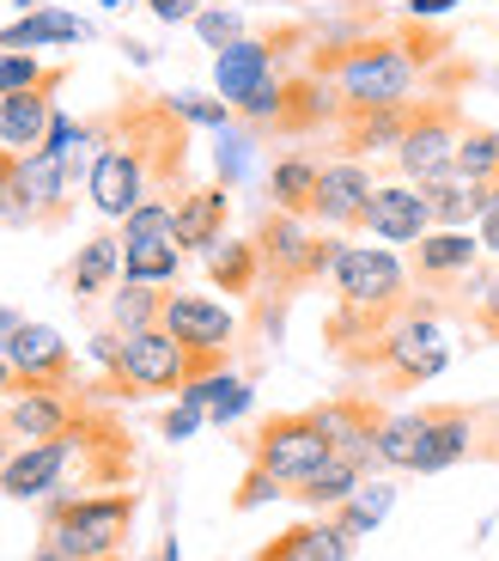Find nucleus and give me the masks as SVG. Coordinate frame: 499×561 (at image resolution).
I'll list each match as a JSON object with an SVG mask.
<instances>
[{"label": "nucleus", "instance_id": "55", "mask_svg": "<svg viewBox=\"0 0 499 561\" xmlns=\"http://www.w3.org/2000/svg\"><path fill=\"white\" fill-rule=\"evenodd\" d=\"M97 7H111V13H116V7H123V0H97Z\"/></svg>", "mask_w": 499, "mask_h": 561}, {"label": "nucleus", "instance_id": "33", "mask_svg": "<svg viewBox=\"0 0 499 561\" xmlns=\"http://www.w3.org/2000/svg\"><path fill=\"white\" fill-rule=\"evenodd\" d=\"M116 239H123V251H135V244H177V202L147 196L128 220H116Z\"/></svg>", "mask_w": 499, "mask_h": 561}, {"label": "nucleus", "instance_id": "27", "mask_svg": "<svg viewBox=\"0 0 499 561\" xmlns=\"http://www.w3.org/2000/svg\"><path fill=\"white\" fill-rule=\"evenodd\" d=\"M403 128H408V111H347L341 116V153L347 159H372V153L396 159Z\"/></svg>", "mask_w": 499, "mask_h": 561}, {"label": "nucleus", "instance_id": "52", "mask_svg": "<svg viewBox=\"0 0 499 561\" xmlns=\"http://www.w3.org/2000/svg\"><path fill=\"white\" fill-rule=\"evenodd\" d=\"M147 561H177V543H165L159 556H147Z\"/></svg>", "mask_w": 499, "mask_h": 561}, {"label": "nucleus", "instance_id": "10", "mask_svg": "<svg viewBox=\"0 0 499 561\" xmlns=\"http://www.w3.org/2000/svg\"><path fill=\"white\" fill-rule=\"evenodd\" d=\"M80 446H85L80 434L43 439V446H13V458L0 463V494H7V501H43V494L68 489Z\"/></svg>", "mask_w": 499, "mask_h": 561}, {"label": "nucleus", "instance_id": "23", "mask_svg": "<svg viewBox=\"0 0 499 561\" xmlns=\"http://www.w3.org/2000/svg\"><path fill=\"white\" fill-rule=\"evenodd\" d=\"M49 123H56V85L7 92V99H0V147H7V153H37Z\"/></svg>", "mask_w": 499, "mask_h": 561}, {"label": "nucleus", "instance_id": "21", "mask_svg": "<svg viewBox=\"0 0 499 561\" xmlns=\"http://www.w3.org/2000/svg\"><path fill=\"white\" fill-rule=\"evenodd\" d=\"M311 415L323 421V434H329V446L341 451V458L365 463V470L378 463V421H384V415H378L372 403L341 397V403H323V409H311Z\"/></svg>", "mask_w": 499, "mask_h": 561}, {"label": "nucleus", "instance_id": "6", "mask_svg": "<svg viewBox=\"0 0 499 561\" xmlns=\"http://www.w3.org/2000/svg\"><path fill=\"white\" fill-rule=\"evenodd\" d=\"M68 183H73V165L56 153H19L7 183H0V220L13 226H56L61 214L73 208L68 202Z\"/></svg>", "mask_w": 499, "mask_h": 561}, {"label": "nucleus", "instance_id": "7", "mask_svg": "<svg viewBox=\"0 0 499 561\" xmlns=\"http://www.w3.org/2000/svg\"><path fill=\"white\" fill-rule=\"evenodd\" d=\"M372 366H384L390 385L408 391V385H427L451 366V342H444V330H439L432 311H408L403 306L384 323V336H378V348H372Z\"/></svg>", "mask_w": 499, "mask_h": 561}, {"label": "nucleus", "instance_id": "45", "mask_svg": "<svg viewBox=\"0 0 499 561\" xmlns=\"http://www.w3.org/2000/svg\"><path fill=\"white\" fill-rule=\"evenodd\" d=\"M195 427H208V415H201V409H189V403H183V397H177V409H171V415L159 421V434H165L171 446H177V439H189Z\"/></svg>", "mask_w": 499, "mask_h": 561}, {"label": "nucleus", "instance_id": "56", "mask_svg": "<svg viewBox=\"0 0 499 561\" xmlns=\"http://www.w3.org/2000/svg\"><path fill=\"white\" fill-rule=\"evenodd\" d=\"M0 421H7V409H0Z\"/></svg>", "mask_w": 499, "mask_h": 561}, {"label": "nucleus", "instance_id": "32", "mask_svg": "<svg viewBox=\"0 0 499 561\" xmlns=\"http://www.w3.org/2000/svg\"><path fill=\"white\" fill-rule=\"evenodd\" d=\"M390 506H396V482H384V477H365L360 489H353L341 506H335V525H341L347 537H372L378 525L390 519Z\"/></svg>", "mask_w": 499, "mask_h": 561}, {"label": "nucleus", "instance_id": "1", "mask_svg": "<svg viewBox=\"0 0 499 561\" xmlns=\"http://www.w3.org/2000/svg\"><path fill=\"white\" fill-rule=\"evenodd\" d=\"M183 116L159 104H123L116 128L92 123V165H85V196L104 220H128L147 196H171L183 183Z\"/></svg>", "mask_w": 499, "mask_h": 561}, {"label": "nucleus", "instance_id": "24", "mask_svg": "<svg viewBox=\"0 0 499 561\" xmlns=\"http://www.w3.org/2000/svg\"><path fill=\"white\" fill-rule=\"evenodd\" d=\"M317 178H323V159H317V153H305V147L280 153L275 165H268V208L311 220V202H317Z\"/></svg>", "mask_w": 499, "mask_h": 561}, {"label": "nucleus", "instance_id": "54", "mask_svg": "<svg viewBox=\"0 0 499 561\" xmlns=\"http://www.w3.org/2000/svg\"><path fill=\"white\" fill-rule=\"evenodd\" d=\"M487 451H494V458H499V427H494V446H487Z\"/></svg>", "mask_w": 499, "mask_h": 561}, {"label": "nucleus", "instance_id": "3", "mask_svg": "<svg viewBox=\"0 0 499 561\" xmlns=\"http://www.w3.org/2000/svg\"><path fill=\"white\" fill-rule=\"evenodd\" d=\"M128 525H135V494H49V537L73 561H116Z\"/></svg>", "mask_w": 499, "mask_h": 561}, {"label": "nucleus", "instance_id": "9", "mask_svg": "<svg viewBox=\"0 0 499 561\" xmlns=\"http://www.w3.org/2000/svg\"><path fill=\"white\" fill-rule=\"evenodd\" d=\"M341 306H360V311H403V287H408V268L396 251L384 244H341L329 268Z\"/></svg>", "mask_w": 499, "mask_h": 561}, {"label": "nucleus", "instance_id": "37", "mask_svg": "<svg viewBox=\"0 0 499 561\" xmlns=\"http://www.w3.org/2000/svg\"><path fill=\"white\" fill-rule=\"evenodd\" d=\"M183 275V251L177 244H135L123 251V280H140V287H171Z\"/></svg>", "mask_w": 499, "mask_h": 561}, {"label": "nucleus", "instance_id": "30", "mask_svg": "<svg viewBox=\"0 0 499 561\" xmlns=\"http://www.w3.org/2000/svg\"><path fill=\"white\" fill-rule=\"evenodd\" d=\"M365 482V463H353V458H341V451H329V463L323 470H311L299 489H292V501H305V506H317V513H335V506L347 501V494Z\"/></svg>", "mask_w": 499, "mask_h": 561}, {"label": "nucleus", "instance_id": "42", "mask_svg": "<svg viewBox=\"0 0 499 561\" xmlns=\"http://www.w3.org/2000/svg\"><path fill=\"white\" fill-rule=\"evenodd\" d=\"M475 232H481V251L499 256V178L475 183Z\"/></svg>", "mask_w": 499, "mask_h": 561}, {"label": "nucleus", "instance_id": "35", "mask_svg": "<svg viewBox=\"0 0 499 561\" xmlns=\"http://www.w3.org/2000/svg\"><path fill=\"white\" fill-rule=\"evenodd\" d=\"M420 434H427V409L420 415H384L378 421V463L384 470H415Z\"/></svg>", "mask_w": 499, "mask_h": 561}, {"label": "nucleus", "instance_id": "20", "mask_svg": "<svg viewBox=\"0 0 499 561\" xmlns=\"http://www.w3.org/2000/svg\"><path fill=\"white\" fill-rule=\"evenodd\" d=\"M225 214H232V196L225 183H201V190H177V251H201L208 256L213 244L225 239Z\"/></svg>", "mask_w": 499, "mask_h": 561}, {"label": "nucleus", "instance_id": "8", "mask_svg": "<svg viewBox=\"0 0 499 561\" xmlns=\"http://www.w3.org/2000/svg\"><path fill=\"white\" fill-rule=\"evenodd\" d=\"M329 451L335 446H329V434H323L317 415H275V421L256 427V439H250V463L268 470L275 482H287V494L299 489L311 470H323Z\"/></svg>", "mask_w": 499, "mask_h": 561}, {"label": "nucleus", "instance_id": "22", "mask_svg": "<svg viewBox=\"0 0 499 561\" xmlns=\"http://www.w3.org/2000/svg\"><path fill=\"white\" fill-rule=\"evenodd\" d=\"M475 451V415L469 409H427V434H420L415 477H439L451 463H463Z\"/></svg>", "mask_w": 499, "mask_h": 561}, {"label": "nucleus", "instance_id": "19", "mask_svg": "<svg viewBox=\"0 0 499 561\" xmlns=\"http://www.w3.org/2000/svg\"><path fill=\"white\" fill-rule=\"evenodd\" d=\"M347 116L341 92H335L323 73H292L287 92H280V116H275V135H311V128Z\"/></svg>", "mask_w": 499, "mask_h": 561}, {"label": "nucleus", "instance_id": "36", "mask_svg": "<svg viewBox=\"0 0 499 561\" xmlns=\"http://www.w3.org/2000/svg\"><path fill=\"white\" fill-rule=\"evenodd\" d=\"M457 178H463V183H494V178H499V128L463 123V140H457Z\"/></svg>", "mask_w": 499, "mask_h": 561}, {"label": "nucleus", "instance_id": "46", "mask_svg": "<svg viewBox=\"0 0 499 561\" xmlns=\"http://www.w3.org/2000/svg\"><path fill=\"white\" fill-rule=\"evenodd\" d=\"M147 13H153L159 25H195L201 0H147Z\"/></svg>", "mask_w": 499, "mask_h": 561}, {"label": "nucleus", "instance_id": "25", "mask_svg": "<svg viewBox=\"0 0 499 561\" xmlns=\"http://www.w3.org/2000/svg\"><path fill=\"white\" fill-rule=\"evenodd\" d=\"M183 403L189 409H201V415L213 421V427H225V421H237V415H250V403H256V391H250L244 379H237V373H195L189 385H183Z\"/></svg>", "mask_w": 499, "mask_h": 561}, {"label": "nucleus", "instance_id": "38", "mask_svg": "<svg viewBox=\"0 0 499 561\" xmlns=\"http://www.w3.org/2000/svg\"><path fill=\"white\" fill-rule=\"evenodd\" d=\"M37 85H68V68H43L31 49H0V99L7 92H37Z\"/></svg>", "mask_w": 499, "mask_h": 561}, {"label": "nucleus", "instance_id": "49", "mask_svg": "<svg viewBox=\"0 0 499 561\" xmlns=\"http://www.w3.org/2000/svg\"><path fill=\"white\" fill-rule=\"evenodd\" d=\"M19 323H25V318H19V311H0V348H7V336H13Z\"/></svg>", "mask_w": 499, "mask_h": 561}, {"label": "nucleus", "instance_id": "17", "mask_svg": "<svg viewBox=\"0 0 499 561\" xmlns=\"http://www.w3.org/2000/svg\"><path fill=\"white\" fill-rule=\"evenodd\" d=\"M292 31H280V37H237V43H225L220 56H213V85H220V99L232 104H244L256 85H268L275 80V61H280V43H287Z\"/></svg>", "mask_w": 499, "mask_h": 561}, {"label": "nucleus", "instance_id": "2", "mask_svg": "<svg viewBox=\"0 0 499 561\" xmlns=\"http://www.w3.org/2000/svg\"><path fill=\"white\" fill-rule=\"evenodd\" d=\"M311 73L341 92L347 111H408L427 80L415 56H408L403 31L390 37H353V43H335V49H311Z\"/></svg>", "mask_w": 499, "mask_h": 561}, {"label": "nucleus", "instance_id": "39", "mask_svg": "<svg viewBox=\"0 0 499 561\" xmlns=\"http://www.w3.org/2000/svg\"><path fill=\"white\" fill-rule=\"evenodd\" d=\"M420 190H427L432 226H469V220H475V183L439 178V183H420Z\"/></svg>", "mask_w": 499, "mask_h": 561}, {"label": "nucleus", "instance_id": "48", "mask_svg": "<svg viewBox=\"0 0 499 561\" xmlns=\"http://www.w3.org/2000/svg\"><path fill=\"white\" fill-rule=\"evenodd\" d=\"M37 561H73V556H68V549H61L49 531H43V543H37Z\"/></svg>", "mask_w": 499, "mask_h": 561}, {"label": "nucleus", "instance_id": "4", "mask_svg": "<svg viewBox=\"0 0 499 561\" xmlns=\"http://www.w3.org/2000/svg\"><path fill=\"white\" fill-rule=\"evenodd\" d=\"M220 366H225V354H189L165 323H153V330L123 336V354H116L111 379L128 397H159V391H183L195 373H220Z\"/></svg>", "mask_w": 499, "mask_h": 561}, {"label": "nucleus", "instance_id": "41", "mask_svg": "<svg viewBox=\"0 0 499 561\" xmlns=\"http://www.w3.org/2000/svg\"><path fill=\"white\" fill-rule=\"evenodd\" d=\"M195 37L208 43L213 56H220L225 43H237V37H244V19H237V13H225V7H201V13H195Z\"/></svg>", "mask_w": 499, "mask_h": 561}, {"label": "nucleus", "instance_id": "14", "mask_svg": "<svg viewBox=\"0 0 499 561\" xmlns=\"http://www.w3.org/2000/svg\"><path fill=\"white\" fill-rule=\"evenodd\" d=\"M159 323H165L189 354H225L232 336H237V318L220 306V299H208V294H165Z\"/></svg>", "mask_w": 499, "mask_h": 561}, {"label": "nucleus", "instance_id": "13", "mask_svg": "<svg viewBox=\"0 0 499 561\" xmlns=\"http://www.w3.org/2000/svg\"><path fill=\"white\" fill-rule=\"evenodd\" d=\"M256 251H263V268L280 287L317 280V232H311V220H299V214L268 208L263 226H256Z\"/></svg>", "mask_w": 499, "mask_h": 561}, {"label": "nucleus", "instance_id": "40", "mask_svg": "<svg viewBox=\"0 0 499 561\" xmlns=\"http://www.w3.org/2000/svg\"><path fill=\"white\" fill-rule=\"evenodd\" d=\"M165 104H171V111H177L189 128H225V123L237 116L225 99H201V92H171Z\"/></svg>", "mask_w": 499, "mask_h": 561}, {"label": "nucleus", "instance_id": "53", "mask_svg": "<svg viewBox=\"0 0 499 561\" xmlns=\"http://www.w3.org/2000/svg\"><path fill=\"white\" fill-rule=\"evenodd\" d=\"M263 561H292V556H280V549H263Z\"/></svg>", "mask_w": 499, "mask_h": 561}, {"label": "nucleus", "instance_id": "44", "mask_svg": "<svg viewBox=\"0 0 499 561\" xmlns=\"http://www.w3.org/2000/svg\"><path fill=\"white\" fill-rule=\"evenodd\" d=\"M475 330L487 342H499V268L481 280V294H475Z\"/></svg>", "mask_w": 499, "mask_h": 561}, {"label": "nucleus", "instance_id": "12", "mask_svg": "<svg viewBox=\"0 0 499 561\" xmlns=\"http://www.w3.org/2000/svg\"><path fill=\"white\" fill-rule=\"evenodd\" d=\"M0 427L13 446H43V439H61L80 427V403L68 397V385H19Z\"/></svg>", "mask_w": 499, "mask_h": 561}, {"label": "nucleus", "instance_id": "16", "mask_svg": "<svg viewBox=\"0 0 499 561\" xmlns=\"http://www.w3.org/2000/svg\"><path fill=\"white\" fill-rule=\"evenodd\" d=\"M365 232L384 244H420L432 232V208L420 183H378L372 202H365Z\"/></svg>", "mask_w": 499, "mask_h": 561}, {"label": "nucleus", "instance_id": "28", "mask_svg": "<svg viewBox=\"0 0 499 561\" xmlns=\"http://www.w3.org/2000/svg\"><path fill=\"white\" fill-rule=\"evenodd\" d=\"M85 19L61 13V7H37V13L13 19V25L0 31V49H43V43H85Z\"/></svg>", "mask_w": 499, "mask_h": 561}, {"label": "nucleus", "instance_id": "15", "mask_svg": "<svg viewBox=\"0 0 499 561\" xmlns=\"http://www.w3.org/2000/svg\"><path fill=\"white\" fill-rule=\"evenodd\" d=\"M475 263H481V232H469V226H432L420 244H408V268H415L420 287L469 280Z\"/></svg>", "mask_w": 499, "mask_h": 561}, {"label": "nucleus", "instance_id": "43", "mask_svg": "<svg viewBox=\"0 0 499 561\" xmlns=\"http://www.w3.org/2000/svg\"><path fill=\"white\" fill-rule=\"evenodd\" d=\"M280 494H287V482H275L268 470H256V463H250V477H244V489L232 494V506H237V513H256V506L280 501Z\"/></svg>", "mask_w": 499, "mask_h": 561}, {"label": "nucleus", "instance_id": "26", "mask_svg": "<svg viewBox=\"0 0 499 561\" xmlns=\"http://www.w3.org/2000/svg\"><path fill=\"white\" fill-rule=\"evenodd\" d=\"M116 280H123V239H116V232H97V239H85V244H80V256L68 263V287H73V299L111 294Z\"/></svg>", "mask_w": 499, "mask_h": 561}, {"label": "nucleus", "instance_id": "29", "mask_svg": "<svg viewBox=\"0 0 499 561\" xmlns=\"http://www.w3.org/2000/svg\"><path fill=\"white\" fill-rule=\"evenodd\" d=\"M268 549H280V556H292V561H347L353 556V537H347L329 513V519H305V525H292V531H280Z\"/></svg>", "mask_w": 499, "mask_h": 561}, {"label": "nucleus", "instance_id": "47", "mask_svg": "<svg viewBox=\"0 0 499 561\" xmlns=\"http://www.w3.org/2000/svg\"><path fill=\"white\" fill-rule=\"evenodd\" d=\"M451 7H457V0H408V19H420V25H427V19L451 13Z\"/></svg>", "mask_w": 499, "mask_h": 561}, {"label": "nucleus", "instance_id": "5", "mask_svg": "<svg viewBox=\"0 0 499 561\" xmlns=\"http://www.w3.org/2000/svg\"><path fill=\"white\" fill-rule=\"evenodd\" d=\"M457 140H463L457 99H415L408 104L403 147H396V171H403L408 183L457 178Z\"/></svg>", "mask_w": 499, "mask_h": 561}, {"label": "nucleus", "instance_id": "50", "mask_svg": "<svg viewBox=\"0 0 499 561\" xmlns=\"http://www.w3.org/2000/svg\"><path fill=\"white\" fill-rule=\"evenodd\" d=\"M0 391H19V373L7 366V354H0Z\"/></svg>", "mask_w": 499, "mask_h": 561}, {"label": "nucleus", "instance_id": "11", "mask_svg": "<svg viewBox=\"0 0 499 561\" xmlns=\"http://www.w3.org/2000/svg\"><path fill=\"white\" fill-rule=\"evenodd\" d=\"M378 178L365 171V159H323V178H317V202H311V220L323 232H353L365 226V202H372Z\"/></svg>", "mask_w": 499, "mask_h": 561}, {"label": "nucleus", "instance_id": "31", "mask_svg": "<svg viewBox=\"0 0 499 561\" xmlns=\"http://www.w3.org/2000/svg\"><path fill=\"white\" fill-rule=\"evenodd\" d=\"M208 275H213V287H220V294H250L268 268H263L256 239H220L208 251Z\"/></svg>", "mask_w": 499, "mask_h": 561}, {"label": "nucleus", "instance_id": "34", "mask_svg": "<svg viewBox=\"0 0 499 561\" xmlns=\"http://www.w3.org/2000/svg\"><path fill=\"white\" fill-rule=\"evenodd\" d=\"M159 311H165V287H140V280H116V287H111V323H116V336L153 330Z\"/></svg>", "mask_w": 499, "mask_h": 561}, {"label": "nucleus", "instance_id": "51", "mask_svg": "<svg viewBox=\"0 0 499 561\" xmlns=\"http://www.w3.org/2000/svg\"><path fill=\"white\" fill-rule=\"evenodd\" d=\"M13 458V439H7V427H0V463Z\"/></svg>", "mask_w": 499, "mask_h": 561}, {"label": "nucleus", "instance_id": "18", "mask_svg": "<svg viewBox=\"0 0 499 561\" xmlns=\"http://www.w3.org/2000/svg\"><path fill=\"white\" fill-rule=\"evenodd\" d=\"M0 354H7V366L19 373V385H68L73 379V348L61 342V330H49V323H19Z\"/></svg>", "mask_w": 499, "mask_h": 561}]
</instances>
